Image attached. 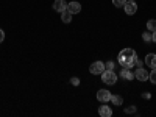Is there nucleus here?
Here are the masks:
<instances>
[{
	"instance_id": "f257e3e1",
	"label": "nucleus",
	"mask_w": 156,
	"mask_h": 117,
	"mask_svg": "<svg viewBox=\"0 0 156 117\" xmlns=\"http://www.w3.org/2000/svg\"><path fill=\"white\" fill-rule=\"evenodd\" d=\"M134 56H136V51L133 48H123L119 56H117V62L120 64L122 67H133L134 66Z\"/></svg>"
},
{
	"instance_id": "f03ea898",
	"label": "nucleus",
	"mask_w": 156,
	"mask_h": 117,
	"mask_svg": "<svg viewBox=\"0 0 156 117\" xmlns=\"http://www.w3.org/2000/svg\"><path fill=\"white\" fill-rule=\"evenodd\" d=\"M101 80H103V83L105 84H115V81H117V75H115V72L114 70H103V73H101Z\"/></svg>"
},
{
	"instance_id": "7ed1b4c3",
	"label": "nucleus",
	"mask_w": 156,
	"mask_h": 117,
	"mask_svg": "<svg viewBox=\"0 0 156 117\" xmlns=\"http://www.w3.org/2000/svg\"><path fill=\"white\" fill-rule=\"evenodd\" d=\"M103 70H105V64H103L101 61H95L90 64V67H89V72L92 73V75H101Z\"/></svg>"
},
{
	"instance_id": "20e7f679",
	"label": "nucleus",
	"mask_w": 156,
	"mask_h": 117,
	"mask_svg": "<svg viewBox=\"0 0 156 117\" xmlns=\"http://www.w3.org/2000/svg\"><path fill=\"white\" fill-rule=\"evenodd\" d=\"M111 92L108 89H100L98 92H97V100L100 101V103H106V101H109L111 100Z\"/></svg>"
},
{
	"instance_id": "39448f33",
	"label": "nucleus",
	"mask_w": 156,
	"mask_h": 117,
	"mask_svg": "<svg viewBox=\"0 0 156 117\" xmlns=\"http://www.w3.org/2000/svg\"><path fill=\"white\" fill-rule=\"evenodd\" d=\"M134 78L139 81H147L148 80V72L144 67H137L136 72H134Z\"/></svg>"
},
{
	"instance_id": "423d86ee",
	"label": "nucleus",
	"mask_w": 156,
	"mask_h": 117,
	"mask_svg": "<svg viewBox=\"0 0 156 117\" xmlns=\"http://www.w3.org/2000/svg\"><path fill=\"white\" fill-rule=\"evenodd\" d=\"M123 9H125V12L128 16H133V14L137 12V5H136V2H126L123 5Z\"/></svg>"
},
{
	"instance_id": "0eeeda50",
	"label": "nucleus",
	"mask_w": 156,
	"mask_h": 117,
	"mask_svg": "<svg viewBox=\"0 0 156 117\" xmlns=\"http://www.w3.org/2000/svg\"><path fill=\"white\" fill-rule=\"evenodd\" d=\"M98 114H100L101 117H111V115H112V109H111L108 105H105V103H103V105L98 108Z\"/></svg>"
},
{
	"instance_id": "6e6552de",
	"label": "nucleus",
	"mask_w": 156,
	"mask_h": 117,
	"mask_svg": "<svg viewBox=\"0 0 156 117\" xmlns=\"http://www.w3.org/2000/svg\"><path fill=\"white\" fill-rule=\"evenodd\" d=\"M66 8H67L66 0H55V2H53V9H55V11H58V12L64 11Z\"/></svg>"
},
{
	"instance_id": "1a4fd4ad",
	"label": "nucleus",
	"mask_w": 156,
	"mask_h": 117,
	"mask_svg": "<svg viewBox=\"0 0 156 117\" xmlns=\"http://www.w3.org/2000/svg\"><path fill=\"white\" fill-rule=\"evenodd\" d=\"M67 9L72 12V14H78V12L81 11V5L78 2H70V3H67Z\"/></svg>"
},
{
	"instance_id": "9d476101",
	"label": "nucleus",
	"mask_w": 156,
	"mask_h": 117,
	"mask_svg": "<svg viewBox=\"0 0 156 117\" xmlns=\"http://www.w3.org/2000/svg\"><path fill=\"white\" fill-rule=\"evenodd\" d=\"M59 14H61V20H62L64 23H70V20H72V16H73V14H72V12H70L67 8L64 9V11H61Z\"/></svg>"
},
{
	"instance_id": "9b49d317",
	"label": "nucleus",
	"mask_w": 156,
	"mask_h": 117,
	"mask_svg": "<svg viewBox=\"0 0 156 117\" xmlns=\"http://www.w3.org/2000/svg\"><path fill=\"white\" fill-rule=\"evenodd\" d=\"M145 64L148 67H156V53H148L147 56H145Z\"/></svg>"
},
{
	"instance_id": "f8f14e48",
	"label": "nucleus",
	"mask_w": 156,
	"mask_h": 117,
	"mask_svg": "<svg viewBox=\"0 0 156 117\" xmlns=\"http://www.w3.org/2000/svg\"><path fill=\"white\" fill-rule=\"evenodd\" d=\"M120 76L123 78V80H128V81H129V80H134V73H133L131 70H129L128 67H123V69H122Z\"/></svg>"
},
{
	"instance_id": "ddd939ff",
	"label": "nucleus",
	"mask_w": 156,
	"mask_h": 117,
	"mask_svg": "<svg viewBox=\"0 0 156 117\" xmlns=\"http://www.w3.org/2000/svg\"><path fill=\"white\" fill-rule=\"evenodd\" d=\"M112 105H115V106H120L122 103H123V98L120 97V95H111V100H109Z\"/></svg>"
},
{
	"instance_id": "4468645a",
	"label": "nucleus",
	"mask_w": 156,
	"mask_h": 117,
	"mask_svg": "<svg viewBox=\"0 0 156 117\" xmlns=\"http://www.w3.org/2000/svg\"><path fill=\"white\" fill-rule=\"evenodd\" d=\"M142 39H144V41L145 42H153V33L151 31H144V33H142Z\"/></svg>"
},
{
	"instance_id": "2eb2a0df",
	"label": "nucleus",
	"mask_w": 156,
	"mask_h": 117,
	"mask_svg": "<svg viewBox=\"0 0 156 117\" xmlns=\"http://www.w3.org/2000/svg\"><path fill=\"white\" fill-rule=\"evenodd\" d=\"M147 30H148V31H151V33H153V31H156V20H154V19H151V20H148V22H147Z\"/></svg>"
},
{
	"instance_id": "dca6fc26",
	"label": "nucleus",
	"mask_w": 156,
	"mask_h": 117,
	"mask_svg": "<svg viewBox=\"0 0 156 117\" xmlns=\"http://www.w3.org/2000/svg\"><path fill=\"white\" fill-rule=\"evenodd\" d=\"M148 80H150L153 84H156V67H153L151 72L148 73Z\"/></svg>"
},
{
	"instance_id": "f3484780",
	"label": "nucleus",
	"mask_w": 156,
	"mask_h": 117,
	"mask_svg": "<svg viewBox=\"0 0 156 117\" xmlns=\"http://www.w3.org/2000/svg\"><path fill=\"white\" fill-rule=\"evenodd\" d=\"M126 3V0H112V5L115 6V8H120V6H123Z\"/></svg>"
},
{
	"instance_id": "a211bd4d",
	"label": "nucleus",
	"mask_w": 156,
	"mask_h": 117,
	"mask_svg": "<svg viewBox=\"0 0 156 117\" xmlns=\"http://www.w3.org/2000/svg\"><path fill=\"white\" fill-rule=\"evenodd\" d=\"M142 64H144V61H142L137 55L134 56V66H137V67H142Z\"/></svg>"
},
{
	"instance_id": "6ab92c4d",
	"label": "nucleus",
	"mask_w": 156,
	"mask_h": 117,
	"mask_svg": "<svg viewBox=\"0 0 156 117\" xmlns=\"http://www.w3.org/2000/svg\"><path fill=\"white\" fill-rule=\"evenodd\" d=\"M105 69H106V70H112V69H114V61H108V62L105 64Z\"/></svg>"
},
{
	"instance_id": "aec40b11",
	"label": "nucleus",
	"mask_w": 156,
	"mask_h": 117,
	"mask_svg": "<svg viewBox=\"0 0 156 117\" xmlns=\"http://www.w3.org/2000/svg\"><path fill=\"white\" fill-rule=\"evenodd\" d=\"M70 83H72L73 86H78V84H80V78H76V76L70 78Z\"/></svg>"
},
{
	"instance_id": "412c9836",
	"label": "nucleus",
	"mask_w": 156,
	"mask_h": 117,
	"mask_svg": "<svg viewBox=\"0 0 156 117\" xmlns=\"http://www.w3.org/2000/svg\"><path fill=\"white\" fill-rule=\"evenodd\" d=\"M125 112H126V114H128V112H129V114H131V112H136V106H129V108H126Z\"/></svg>"
},
{
	"instance_id": "4be33fe9",
	"label": "nucleus",
	"mask_w": 156,
	"mask_h": 117,
	"mask_svg": "<svg viewBox=\"0 0 156 117\" xmlns=\"http://www.w3.org/2000/svg\"><path fill=\"white\" fill-rule=\"evenodd\" d=\"M3 41H5V31L0 28V42H3Z\"/></svg>"
},
{
	"instance_id": "5701e85b",
	"label": "nucleus",
	"mask_w": 156,
	"mask_h": 117,
	"mask_svg": "<svg viewBox=\"0 0 156 117\" xmlns=\"http://www.w3.org/2000/svg\"><path fill=\"white\" fill-rule=\"evenodd\" d=\"M142 97H144V98H150V97H151V95H150V94H148V92H145V94H142Z\"/></svg>"
},
{
	"instance_id": "b1692460",
	"label": "nucleus",
	"mask_w": 156,
	"mask_h": 117,
	"mask_svg": "<svg viewBox=\"0 0 156 117\" xmlns=\"http://www.w3.org/2000/svg\"><path fill=\"white\" fill-rule=\"evenodd\" d=\"M153 42L156 44V31H153Z\"/></svg>"
},
{
	"instance_id": "393cba45",
	"label": "nucleus",
	"mask_w": 156,
	"mask_h": 117,
	"mask_svg": "<svg viewBox=\"0 0 156 117\" xmlns=\"http://www.w3.org/2000/svg\"><path fill=\"white\" fill-rule=\"evenodd\" d=\"M126 2H136V0H126Z\"/></svg>"
}]
</instances>
